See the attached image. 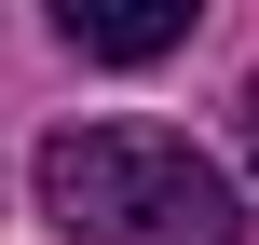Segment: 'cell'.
I'll return each mask as SVG.
<instances>
[{"instance_id": "1", "label": "cell", "mask_w": 259, "mask_h": 245, "mask_svg": "<svg viewBox=\"0 0 259 245\" xmlns=\"http://www.w3.org/2000/svg\"><path fill=\"white\" fill-rule=\"evenodd\" d=\"M41 218L68 245H246V191L164 123H55Z\"/></svg>"}, {"instance_id": "3", "label": "cell", "mask_w": 259, "mask_h": 245, "mask_svg": "<svg viewBox=\"0 0 259 245\" xmlns=\"http://www.w3.org/2000/svg\"><path fill=\"white\" fill-rule=\"evenodd\" d=\"M246 177H259V82H246Z\"/></svg>"}, {"instance_id": "2", "label": "cell", "mask_w": 259, "mask_h": 245, "mask_svg": "<svg viewBox=\"0 0 259 245\" xmlns=\"http://www.w3.org/2000/svg\"><path fill=\"white\" fill-rule=\"evenodd\" d=\"M55 27H68L82 55H109V68H150V55L191 41V0H68Z\"/></svg>"}]
</instances>
